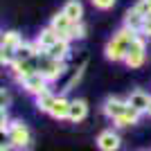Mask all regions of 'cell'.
<instances>
[{"instance_id": "2", "label": "cell", "mask_w": 151, "mask_h": 151, "mask_svg": "<svg viewBox=\"0 0 151 151\" xmlns=\"http://www.w3.org/2000/svg\"><path fill=\"white\" fill-rule=\"evenodd\" d=\"M23 45V36L18 32H2V38H0V63L2 65H12L16 61V52Z\"/></svg>"}, {"instance_id": "14", "label": "cell", "mask_w": 151, "mask_h": 151, "mask_svg": "<svg viewBox=\"0 0 151 151\" xmlns=\"http://www.w3.org/2000/svg\"><path fill=\"white\" fill-rule=\"evenodd\" d=\"M70 101L65 95H57V101H54V106H52L50 115L54 120H68V113H70Z\"/></svg>"}, {"instance_id": "24", "label": "cell", "mask_w": 151, "mask_h": 151, "mask_svg": "<svg viewBox=\"0 0 151 151\" xmlns=\"http://www.w3.org/2000/svg\"><path fill=\"white\" fill-rule=\"evenodd\" d=\"M0 97H2V108H7V104H9V95H7V90H5V88H2Z\"/></svg>"}, {"instance_id": "4", "label": "cell", "mask_w": 151, "mask_h": 151, "mask_svg": "<svg viewBox=\"0 0 151 151\" xmlns=\"http://www.w3.org/2000/svg\"><path fill=\"white\" fill-rule=\"evenodd\" d=\"M68 68V61H57V59H52L47 52H38V72L45 75L47 81H59L61 75L65 72Z\"/></svg>"}, {"instance_id": "17", "label": "cell", "mask_w": 151, "mask_h": 151, "mask_svg": "<svg viewBox=\"0 0 151 151\" xmlns=\"http://www.w3.org/2000/svg\"><path fill=\"white\" fill-rule=\"evenodd\" d=\"M54 101H57V95L52 93V90H45V93L36 95V108L41 111V113H47V115H50Z\"/></svg>"}, {"instance_id": "15", "label": "cell", "mask_w": 151, "mask_h": 151, "mask_svg": "<svg viewBox=\"0 0 151 151\" xmlns=\"http://www.w3.org/2000/svg\"><path fill=\"white\" fill-rule=\"evenodd\" d=\"M70 43H72V41H68V38H59L57 43L47 50V54H50L52 59H57V61H68V57H70Z\"/></svg>"}, {"instance_id": "23", "label": "cell", "mask_w": 151, "mask_h": 151, "mask_svg": "<svg viewBox=\"0 0 151 151\" xmlns=\"http://www.w3.org/2000/svg\"><path fill=\"white\" fill-rule=\"evenodd\" d=\"M142 36L151 38V14L145 16V23H142Z\"/></svg>"}, {"instance_id": "7", "label": "cell", "mask_w": 151, "mask_h": 151, "mask_svg": "<svg viewBox=\"0 0 151 151\" xmlns=\"http://www.w3.org/2000/svg\"><path fill=\"white\" fill-rule=\"evenodd\" d=\"M126 108H129V101L126 99H120V97H106L104 104H101V113L106 115L111 122L120 120L122 115L126 113Z\"/></svg>"}, {"instance_id": "19", "label": "cell", "mask_w": 151, "mask_h": 151, "mask_svg": "<svg viewBox=\"0 0 151 151\" xmlns=\"http://www.w3.org/2000/svg\"><path fill=\"white\" fill-rule=\"evenodd\" d=\"M86 25H83V20H79V23H75L72 25V32H70V41H83L86 38Z\"/></svg>"}, {"instance_id": "10", "label": "cell", "mask_w": 151, "mask_h": 151, "mask_svg": "<svg viewBox=\"0 0 151 151\" xmlns=\"http://www.w3.org/2000/svg\"><path fill=\"white\" fill-rule=\"evenodd\" d=\"M59 38H61V36H59L57 32H54L50 25H47V27H43V29H41V32L36 34L34 43H36V47H38L41 52H47V50L52 47V45H54V43L59 41Z\"/></svg>"}, {"instance_id": "12", "label": "cell", "mask_w": 151, "mask_h": 151, "mask_svg": "<svg viewBox=\"0 0 151 151\" xmlns=\"http://www.w3.org/2000/svg\"><path fill=\"white\" fill-rule=\"evenodd\" d=\"M142 23H145V16H142V14H140L135 7H131V9L124 14L122 27H126V29H133V32H140V34H142Z\"/></svg>"}, {"instance_id": "16", "label": "cell", "mask_w": 151, "mask_h": 151, "mask_svg": "<svg viewBox=\"0 0 151 151\" xmlns=\"http://www.w3.org/2000/svg\"><path fill=\"white\" fill-rule=\"evenodd\" d=\"M65 16H68L72 23H79V20H83V5H81V0H68L65 5H63L61 9Z\"/></svg>"}, {"instance_id": "11", "label": "cell", "mask_w": 151, "mask_h": 151, "mask_svg": "<svg viewBox=\"0 0 151 151\" xmlns=\"http://www.w3.org/2000/svg\"><path fill=\"white\" fill-rule=\"evenodd\" d=\"M126 101H129V106H133L135 111H140V113H147L149 111V101H151V95H147L145 90H131L129 93V97H126Z\"/></svg>"}, {"instance_id": "1", "label": "cell", "mask_w": 151, "mask_h": 151, "mask_svg": "<svg viewBox=\"0 0 151 151\" xmlns=\"http://www.w3.org/2000/svg\"><path fill=\"white\" fill-rule=\"evenodd\" d=\"M140 36V32H133V29H117L113 36L108 38L106 47H104V57L108 61H124L126 54H129V47L133 45V41Z\"/></svg>"}, {"instance_id": "22", "label": "cell", "mask_w": 151, "mask_h": 151, "mask_svg": "<svg viewBox=\"0 0 151 151\" xmlns=\"http://www.w3.org/2000/svg\"><path fill=\"white\" fill-rule=\"evenodd\" d=\"M135 9H138L140 14H142V16H147V14H151V0H138V2H135Z\"/></svg>"}, {"instance_id": "18", "label": "cell", "mask_w": 151, "mask_h": 151, "mask_svg": "<svg viewBox=\"0 0 151 151\" xmlns=\"http://www.w3.org/2000/svg\"><path fill=\"white\" fill-rule=\"evenodd\" d=\"M140 115H142L140 111H135L133 106H129V108H126V113L122 115L120 120H115L113 124L117 126V129H126V126H133V124H138V122H140Z\"/></svg>"}, {"instance_id": "20", "label": "cell", "mask_w": 151, "mask_h": 151, "mask_svg": "<svg viewBox=\"0 0 151 151\" xmlns=\"http://www.w3.org/2000/svg\"><path fill=\"white\" fill-rule=\"evenodd\" d=\"M93 2L95 9H99V12H108V9H113L117 5V0H90Z\"/></svg>"}, {"instance_id": "6", "label": "cell", "mask_w": 151, "mask_h": 151, "mask_svg": "<svg viewBox=\"0 0 151 151\" xmlns=\"http://www.w3.org/2000/svg\"><path fill=\"white\" fill-rule=\"evenodd\" d=\"M20 86H23V90L29 95H41L45 93V90H50V81L45 79V75H41V72H32V75H27L25 79H20Z\"/></svg>"}, {"instance_id": "21", "label": "cell", "mask_w": 151, "mask_h": 151, "mask_svg": "<svg viewBox=\"0 0 151 151\" xmlns=\"http://www.w3.org/2000/svg\"><path fill=\"white\" fill-rule=\"evenodd\" d=\"M9 126H12V120H9V115H7V108H2V111H0V131L7 133Z\"/></svg>"}, {"instance_id": "25", "label": "cell", "mask_w": 151, "mask_h": 151, "mask_svg": "<svg viewBox=\"0 0 151 151\" xmlns=\"http://www.w3.org/2000/svg\"><path fill=\"white\" fill-rule=\"evenodd\" d=\"M147 115H149V117H151V101H149V111H147Z\"/></svg>"}, {"instance_id": "3", "label": "cell", "mask_w": 151, "mask_h": 151, "mask_svg": "<svg viewBox=\"0 0 151 151\" xmlns=\"http://www.w3.org/2000/svg\"><path fill=\"white\" fill-rule=\"evenodd\" d=\"M7 140L12 142L14 149L29 151L32 149V131H29V126H27L25 122H20V120H14L12 126H9V131H7Z\"/></svg>"}, {"instance_id": "13", "label": "cell", "mask_w": 151, "mask_h": 151, "mask_svg": "<svg viewBox=\"0 0 151 151\" xmlns=\"http://www.w3.org/2000/svg\"><path fill=\"white\" fill-rule=\"evenodd\" d=\"M88 117V104L86 99H72L70 101V113H68V120L70 122H83Z\"/></svg>"}, {"instance_id": "9", "label": "cell", "mask_w": 151, "mask_h": 151, "mask_svg": "<svg viewBox=\"0 0 151 151\" xmlns=\"http://www.w3.org/2000/svg\"><path fill=\"white\" fill-rule=\"evenodd\" d=\"M72 25H75V23H72V20H70L63 12H57L54 16H52V20H50V27H52V29L57 32L61 38H68V41H70V32H72Z\"/></svg>"}, {"instance_id": "5", "label": "cell", "mask_w": 151, "mask_h": 151, "mask_svg": "<svg viewBox=\"0 0 151 151\" xmlns=\"http://www.w3.org/2000/svg\"><path fill=\"white\" fill-rule=\"evenodd\" d=\"M145 61H147V36L140 34V36L133 41V45L129 47V54H126L124 63L131 70H135V68H142Z\"/></svg>"}, {"instance_id": "8", "label": "cell", "mask_w": 151, "mask_h": 151, "mask_svg": "<svg viewBox=\"0 0 151 151\" xmlns=\"http://www.w3.org/2000/svg\"><path fill=\"white\" fill-rule=\"evenodd\" d=\"M120 147H122V138L113 129H104L97 135V149L99 151H117Z\"/></svg>"}]
</instances>
